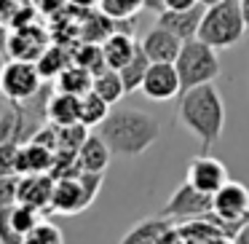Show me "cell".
<instances>
[{
	"label": "cell",
	"mask_w": 249,
	"mask_h": 244,
	"mask_svg": "<svg viewBox=\"0 0 249 244\" xmlns=\"http://www.w3.org/2000/svg\"><path fill=\"white\" fill-rule=\"evenodd\" d=\"M22 142H0V174H19Z\"/></svg>",
	"instance_id": "f1b7e54d"
},
{
	"label": "cell",
	"mask_w": 249,
	"mask_h": 244,
	"mask_svg": "<svg viewBox=\"0 0 249 244\" xmlns=\"http://www.w3.org/2000/svg\"><path fill=\"white\" fill-rule=\"evenodd\" d=\"M124 244H182V239H179V228H177V220H172V217H166L161 212L158 217H145V220H140L131 231L124 233V239H121Z\"/></svg>",
	"instance_id": "ba28073f"
},
{
	"label": "cell",
	"mask_w": 249,
	"mask_h": 244,
	"mask_svg": "<svg viewBox=\"0 0 249 244\" xmlns=\"http://www.w3.org/2000/svg\"><path fill=\"white\" fill-rule=\"evenodd\" d=\"M110 158H113V150L102 134H89L83 145L78 148V167L86 172H105Z\"/></svg>",
	"instance_id": "ac0fdd59"
},
{
	"label": "cell",
	"mask_w": 249,
	"mask_h": 244,
	"mask_svg": "<svg viewBox=\"0 0 249 244\" xmlns=\"http://www.w3.org/2000/svg\"><path fill=\"white\" fill-rule=\"evenodd\" d=\"M62 231H59V225H54V223H49V220H40L38 225L33 228V231L24 236V242H38V244H59L62 242Z\"/></svg>",
	"instance_id": "83f0119b"
},
{
	"label": "cell",
	"mask_w": 249,
	"mask_h": 244,
	"mask_svg": "<svg viewBox=\"0 0 249 244\" xmlns=\"http://www.w3.org/2000/svg\"><path fill=\"white\" fill-rule=\"evenodd\" d=\"M11 206H0V244H17V242H22V236L17 233L14 220H11Z\"/></svg>",
	"instance_id": "1f68e13d"
},
{
	"label": "cell",
	"mask_w": 249,
	"mask_h": 244,
	"mask_svg": "<svg viewBox=\"0 0 249 244\" xmlns=\"http://www.w3.org/2000/svg\"><path fill=\"white\" fill-rule=\"evenodd\" d=\"M11 220H14L17 233L22 236V242H24V236H27V233L33 231V228L38 225L43 217H40V209H35V206H30V204H22V201H17V204L11 206Z\"/></svg>",
	"instance_id": "4316f807"
},
{
	"label": "cell",
	"mask_w": 249,
	"mask_h": 244,
	"mask_svg": "<svg viewBox=\"0 0 249 244\" xmlns=\"http://www.w3.org/2000/svg\"><path fill=\"white\" fill-rule=\"evenodd\" d=\"M198 0H166V8H174V11H179V8H190L196 6Z\"/></svg>",
	"instance_id": "836d02e7"
},
{
	"label": "cell",
	"mask_w": 249,
	"mask_h": 244,
	"mask_svg": "<svg viewBox=\"0 0 249 244\" xmlns=\"http://www.w3.org/2000/svg\"><path fill=\"white\" fill-rule=\"evenodd\" d=\"M40 83L43 75L33 59H8L0 67V94L8 102H33L40 92Z\"/></svg>",
	"instance_id": "5b68a950"
},
{
	"label": "cell",
	"mask_w": 249,
	"mask_h": 244,
	"mask_svg": "<svg viewBox=\"0 0 249 244\" xmlns=\"http://www.w3.org/2000/svg\"><path fill=\"white\" fill-rule=\"evenodd\" d=\"M46 118L56 126H67V124L81 121V97L56 89V92L46 99Z\"/></svg>",
	"instance_id": "e0dca14e"
},
{
	"label": "cell",
	"mask_w": 249,
	"mask_h": 244,
	"mask_svg": "<svg viewBox=\"0 0 249 244\" xmlns=\"http://www.w3.org/2000/svg\"><path fill=\"white\" fill-rule=\"evenodd\" d=\"M182 43H185L182 38H177L172 30L161 27V24H156V27L140 40V46L145 49V54L150 56V62H174L179 54V49H182Z\"/></svg>",
	"instance_id": "5bb4252c"
},
{
	"label": "cell",
	"mask_w": 249,
	"mask_h": 244,
	"mask_svg": "<svg viewBox=\"0 0 249 244\" xmlns=\"http://www.w3.org/2000/svg\"><path fill=\"white\" fill-rule=\"evenodd\" d=\"M99 134L110 145L113 156L137 158L150 145H156L158 134H161V124L156 115L145 113V110L118 108L110 110L107 118L99 124Z\"/></svg>",
	"instance_id": "6da1fadb"
},
{
	"label": "cell",
	"mask_w": 249,
	"mask_h": 244,
	"mask_svg": "<svg viewBox=\"0 0 249 244\" xmlns=\"http://www.w3.org/2000/svg\"><path fill=\"white\" fill-rule=\"evenodd\" d=\"M177 73H179V83H182V92L201 83H212L220 75V56L217 49L209 43H204L201 38H190L182 43L177 59Z\"/></svg>",
	"instance_id": "277c9868"
},
{
	"label": "cell",
	"mask_w": 249,
	"mask_h": 244,
	"mask_svg": "<svg viewBox=\"0 0 249 244\" xmlns=\"http://www.w3.org/2000/svg\"><path fill=\"white\" fill-rule=\"evenodd\" d=\"M33 137V126L27 124L24 102H8L0 113V142H22Z\"/></svg>",
	"instance_id": "2e32d148"
},
{
	"label": "cell",
	"mask_w": 249,
	"mask_h": 244,
	"mask_svg": "<svg viewBox=\"0 0 249 244\" xmlns=\"http://www.w3.org/2000/svg\"><path fill=\"white\" fill-rule=\"evenodd\" d=\"M54 81H56V89H59V92H70V94L83 97L86 92H91L94 73L86 70V67H81V65H75V62H70Z\"/></svg>",
	"instance_id": "44dd1931"
},
{
	"label": "cell",
	"mask_w": 249,
	"mask_h": 244,
	"mask_svg": "<svg viewBox=\"0 0 249 244\" xmlns=\"http://www.w3.org/2000/svg\"><path fill=\"white\" fill-rule=\"evenodd\" d=\"M142 94L153 102H169L177 94H182V83H179V73L174 62H150L147 75L142 81Z\"/></svg>",
	"instance_id": "52a82bcc"
},
{
	"label": "cell",
	"mask_w": 249,
	"mask_h": 244,
	"mask_svg": "<svg viewBox=\"0 0 249 244\" xmlns=\"http://www.w3.org/2000/svg\"><path fill=\"white\" fill-rule=\"evenodd\" d=\"M137 8H142V0H102V11L110 19H129Z\"/></svg>",
	"instance_id": "f546056e"
},
{
	"label": "cell",
	"mask_w": 249,
	"mask_h": 244,
	"mask_svg": "<svg viewBox=\"0 0 249 244\" xmlns=\"http://www.w3.org/2000/svg\"><path fill=\"white\" fill-rule=\"evenodd\" d=\"M91 92H97L102 99H107L110 105H118L121 99L126 97V86H124V78H121L118 70H113V67H105L102 73H97L94 75V83H91Z\"/></svg>",
	"instance_id": "7402d4cb"
},
{
	"label": "cell",
	"mask_w": 249,
	"mask_h": 244,
	"mask_svg": "<svg viewBox=\"0 0 249 244\" xmlns=\"http://www.w3.org/2000/svg\"><path fill=\"white\" fill-rule=\"evenodd\" d=\"M70 62L72 59L62 49H56V46H46V51L38 56V62H35V65H38L40 75H43V81H46V78H56L67 65H70Z\"/></svg>",
	"instance_id": "d4e9b609"
},
{
	"label": "cell",
	"mask_w": 249,
	"mask_h": 244,
	"mask_svg": "<svg viewBox=\"0 0 249 244\" xmlns=\"http://www.w3.org/2000/svg\"><path fill=\"white\" fill-rule=\"evenodd\" d=\"M244 30H247V22L241 14V0H220L214 6H206L196 38L214 49H231L241 40Z\"/></svg>",
	"instance_id": "3957f363"
},
{
	"label": "cell",
	"mask_w": 249,
	"mask_h": 244,
	"mask_svg": "<svg viewBox=\"0 0 249 244\" xmlns=\"http://www.w3.org/2000/svg\"><path fill=\"white\" fill-rule=\"evenodd\" d=\"M185 180H188L193 188L214 196L217 190L228 183V169H225V164H222L220 158L209 156V153H201V156H196L193 161L188 164Z\"/></svg>",
	"instance_id": "30bf717a"
},
{
	"label": "cell",
	"mask_w": 249,
	"mask_h": 244,
	"mask_svg": "<svg viewBox=\"0 0 249 244\" xmlns=\"http://www.w3.org/2000/svg\"><path fill=\"white\" fill-rule=\"evenodd\" d=\"M46 51V38L38 35L35 30H19L8 40V54L11 59H33L38 62V56Z\"/></svg>",
	"instance_id": "ffe728a7"
},
{
	"label": "cell",
	"mask_w": 249,
	"mask_h": 244,
	"mask_svg": "<svg viewBox=\"0 0 249 244\" xmlns=\"http://www.w3.org/2000/svg\"><path fill=\"white\" fill-rule=\"evenodd\" d=\"M147 67H150V56H147L145 49L140 46V49H137V54L118 70L129 94H131V92H140V89H142V81H145V75H147Z\"/></svg>",
	"instance_id": "603a6c76"
},
{
	"label": "cell",
	"mask_w": 249,
	"mask_h": 244,
	"mask_svg": "<svg viewBox=\"0 0 249 244\" xmlns=\"http://www.w3.org/2000/svg\"><path fill=\"white\" fill-rule=\"evenodd\" d=\"M72 62L81 67H86V70H91L94 75L97 73H102L105 67H107V62H105V54H102V43H83L81 49L72 54Z\"/></svg>",
	"instance_id": "484cf974"
},
{
	"label": "cell",
	"mask_w": 249,
	"mask_h": 244,
	"mask_svg": "<svg viewBox=\"0 0 249 244\" xmlns=\"http://www.w3.org/2000/svg\"><path fill=\"white\" fill-rule=\"evenodd\" d=\"M204 11H206L204 3H196V6H190V8H179V11L166 8L163 14H158V24H161V27H166V30H172L177 38L190 40V38H196V35H198Z\"/></svg>",
	"instance_id": "4fadbf2b"
},
{
	"label": "cell",
	"mask_w": 249,
	"mask_h": 244,
	"mask_svg": "<svg viewBox=\"0 0 249 244\" xmlns=\"http://www.w3.org/2000/svg\"><path fill=\"white\" fill-rule=\"evenodd\" d=\"M110 110H113V105H110L107 99H102L97 92H86L81 97V124H86L89 129H94V126H99L107 118Z\"/></svg>",
	"instance_id": "cb8c5ba5"
},
{
	"label": "cell",
	"mask_w": 249,
	"mask_h": 244,
	"mask_svg": "<svg viewBox=\"0 0 249 244\" xmlns=\"http://www.w3.org/2000/svg\"><path fill=\"white\" fill-rule=\"evenodd\" d=\"M142 8H147L153 14H163L166 11V0H142Z\"/></svg>",
	"instance_id": "d6a6232c"
},
{
	"label": "cell",
	"mask_w": 249,
	"mask_h": 244,
	"mask_svg": "<svg viewBox=\"0 0 249 244\" xmlns=\"http://www.w3.org/2000/svg\"><path fill=\"white\" fill-rule=\"evenodd\" d=\"M89 206H91V199H89V193L78 174L56 180L54 199H51V212H56V215H78V212L89 209Z\"/></svg>",
	"instance_id": "8fae6325"
},
{
	"label": "cell",
	"mask_w": 249,
	"mask_h": 244,
	"mask_svg": "<svg viewBox=\"0 0 249 244\" xmlns=\"http://www.w3.org/2000/svg\"><path fill=\"white\" fill-rule=\"evenodd\" d=\"M56 150L40 145V142H22V150H19V174H38V172H49L54 167Z\"/></svg>",
	"instance_id": "d6986e66"
},
{
	"label": "cell",
	"mask_w": 249,
	"mask_h": 244,
	"mask_svg": "<svg viewBox=\"0 0 249 244\" xmlns=\"http://www.w3.org/2000/svg\"><path fill=\"white\" fill-rule=\"evenodd\" d=\"M54 174L38 172V174H19V201L30 204L40 212H51V199H54Z\"/></svg>",
	"instance_id": "7c38bea8"
},
{
	"label": "cell",
	"mask_w": 249,
	"mask_h": 244,
	"mask_svg": "<svg viewBox=\"0 0 249 244\" xmlns=\"http://www.w3.org/2000/svg\"><path fill=\"white\" fill-rule=\"evenodd\" d=\"M212 212L233 225H247L249 223V188L241 183L228 180L214 196H212Z\"/></svg>",
	"instance_id": "8992f818"
},
{
	"label": "cell",
	"mask_w": 249,
	"mask_h": 244,
	"mask_svg": "<svg viewBox=\"0 0 249 244\" xmlns=\"http://www.w3.org/2000/svg\"><path fill=\"white\" fill-rule=\"evenodd\" d=\"M19 201V174H0V206Z\"/></svg>",
	"instance_id": "4dcf8cb0"
},
{
	"label": "cell",
	"mask_w": 249,
	"mask_h": 244,
	"mask_svg": "<svg viewBox=\"0 0 249 244\" xmlns=\"http://www.w3.org/2000/svg\"><path fill=\"white\" fill-rule=\"evenodd\" d=\"M179 121L182 126L201 142V150L209 153V148L222 137L225 129V105L212 83H201L179 94Z\"/></svg>",
	"instance_id": "7a4b0ae2"
},
{
	"label": "cell",
	"mask_w": 249,
	"mask_h": 244,
	"mask_svg": "<svg viewBox=\"0 0 249 244\" xmlns=\"http://www.w3.org/2000/svg\"><path fill=\"white\" fill-rule=\"evenodd\" d=\"M241 14H244V22L249 27V0H241Z\"/></svg>",
	"instance_id": "e575fe53"
},
{
	"label": "cell",
	"mask_w": 249,
	"mask_h": 244,
	"mask_svg": "<svg viewBox=\"0 0 249 244\" xmlns=\"http://www.w3.org/2000/svg\"><path fill=\"white\" fill-rule=\"evenodd\" d=\"M137 49H140V43L134 40V35H131L129 30H113V33L102 40L105 62H107V67H113V70H121V67L137 54Z\"/></svg>",
	"instance_id": "9a60e30c"
},
{
	"label": "cell",
	"mask_w": 249,
	"mask_h": 244,
	"mask_svg": "<svg viewBox=\"0 0 249 244\" xmlns=\"http://www.w3.org/2000/svg\"><path fill=\"white\" fill-rule=\"evenodd\" d=\"M209 212H212V196L193 188L188 180L169 196L166 206H163V215L172 217V220H190V217H201L209 215Z\"/></svg>",
	"instance_id": "9c48e42d"
},
{
	"label": "cell",
	"mask_w": 249,
	"mask_h": 244,
	"mask_svg": "<svg viewBox=\"0 0 249 244\" xmlns=\"http://www.w3.org/2000/svg\"><path fill=\"white\" fill-rule=\"evenodd\" d=\"M198 3H204V6H214V3H220V0H198Z\"/></svg>",
	"instance_id": "d590c367"
}]
</instances>
